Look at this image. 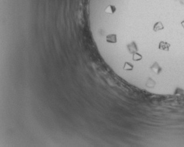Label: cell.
I'll list each match as a JSON object with an SVG mask.
<instances>
[{"mask_svg":"<svg viewBox=\"0 0 184 147\" xmlns=\"http://www.w3.org/2000/svg\"><path fill=\"white\" fill-rule=\"evenodd\" d=\"M170 47H171V44H170L169 43L161 41V42H160V43H159V49L161 50H163V51H168L170 50Z\"/></svg>","mask_w":184,"mask_h":147,"instance_id":"6da1fadb","label":"cell"},{"mask_svg":"<svg viewBox=\"0 0 184 147\" xmlns=\"http://www.w3.org/2000/svg\"><path fill=\"white\" fill-rule=\"evenodd\" d=\"M150 69L151 70V71L154 72V73H155L157 75L160 74L162 70L161 67L160 66V65H159V63L157 62H154V63L150 67Z\"/></svg>","mask_w":184,"mask_h":147,"instance_id":"7a4b0ae2","label":"cell"},{"mask_svg":"<svg viewBox=\"0 0 184 147\" xmlns=\"http://www.w3.org/2000/svg\"><path fill=\"white\" fill-rule=\"evenodd\" d=\"M106 42L109 43H116L117 42V36L115 34H110L106 36Z\"/></svg>","mask_w":184,"mask_h":147,"instance_id":"3957f363","label":"cell"},{"mask_svg":"<svg viewBox=\"0 0 184 147\" xmlns=\"http://www.w3.org/2000/svg\"><path fill=\"white\" fill-rule=\"evenodd\" d=\"M128 49L129 51L131 54H133V53H136L138 51V47L136 46V44L134 42H132L131 43L128 45Z\"/></svg>","mask_w":184,"mask_h":147,"instance_id":"277c9868","label":"cell"},{"mask_svg":"<svg viewBox=\"0 0 184 147\" xmlns=\"http://www.w3.org/2000/svg\"><path fill=\"white\" fill-rule=\"evenodd\" d=\"M164 27L163 24H162V22H160V21L157 22L153 26V30L154 32H158L159 30L164 29Z\"/></svg>","mask_w":184,"mask_h":147,"instance_id":"5b68a950","label":"cell"},{"mask_svg":"<svg viewBox=\"0 0 184 147\" xmlns=\"http://www.w3.org/2000/svg\"><path fill=\"white\" fill-rule=\"evenodd\" d=\"M116 11V7L114 5H110L105 9V12L108 14H113Z\"/></svg>","mask_w":184,"mask_h":147,"instance_id":"8992f818","label":"cell"},{"mask_svg":"<svg viewBox=\"0 0 184 147\" xmlns=\"http://www.w3.org/2000/svg\"><path fill=\"white\" fill-rule=\"evenodd\" d=\"M156 84V82L153 80L151 78H149L146 81V86L148 88H153L155 86Z\"/></svg>","mask_w":184,"mask_h":147,"instance_id":"52a82bcc","label":"cell"},{"mask_svg":"<svg viewBox=\"0 0 184 147\" xmlns=\"http://www.w3.org/2000/svg\"><path fill=\"white\" fill-rule=\"evenodd\" d=\"M124 70L125 71H132L133 69V65L132 64L130 63L129 62H125L124 63Z\"/></svg>","mask_w":184,"mask_h":147,"instance_id":"ba28073f","label":"cell"},{"mask_svg":"<svg viewBox=\"0 0 184 147\" xmlns=\"http://www.w3.org/2000/svg\"><path fill=\"white\" fill-rule=\"evenodd\" d=\"M142 56L139 53H138V52L136 53H135L133 54V57H132V60L133 61H140L142 59Z\"/></svg>","mask_w":184,"mask_h":147,"instance_id":"9c48e42d","label":"cell"},{"mask_svg":"<svg viewBox=\"0 0 184 147\" xmlns=\"http://www.w3.org/2000/svg\"><path fill=\"white\" fill-rule=\"evenodd\" d=\"M181 24L182 27H183V28L184 29V21H182L181 22Z\"/></svg>","mask_w":184,"mask_h":147,"instance_id":"30bf717a","label":"cell"}]
</instances>
